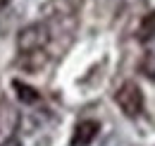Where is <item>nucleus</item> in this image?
<instances>
[{"label":"nucleus","instance_id":"f257e3e1","mask_svg":"<svg viewBox=\"0 0 155 146\" xmlns=\"http://www.w3.org/2000/svg\"><path fill=\"white\" fill-rule=\"evenodd\" d=\"M48 43H50V31H48L45 22H31V24L21 26L17 34V50L19 53L45 50Z\"/></svg>","mask_w":155,"mask_h":146},{"label":"nucleus","instance_id":"f03ea898","mask_svg":"<svg viewBox=\"0 0 155 146\" xmlns=\"http://www.w3.org/2000/svg\"><path fill=\"white\" fill-rule=\"evenodd\" d=\"M115 103L119 106V110L127 115V117H138L143 113V91L136 82H124L119 89L115 91Z\"/></svg>","mask_w":155,"mask_h":146},{"label":"nucleus","instance_id":"7ed1b4c3","mask_svg":"<svg viewBox=\"0 0 155 146\" xmlns=\"http://www.w3.org/2000/svg\"><path fill=\"white\" fill-rule=\"evenodd\" d=\"M19 122H21V115L17 110V106L7 96H0V144L17 137Z\"/></svg>","mask_w":155,"mask_h":146},{"label":"nucleus","instance_id":"20e7f679","mask_svg":"<svg viewBox=\"0 0 155 146\" xmlns=\"http://www.w3.org/2000/svg\"><path fill=\"white\" fill-rule=\"evenodd\" d=\"M98 129H100V125H98L96 120H81L77 127H74L72 146H88L98 137Z\"/></svg>","mask_w":155,"mask_h":146},{"label":"nucleus","instance_id":"39448f33","mask_svg":"<svg viewBox=\"0 0 155 146\" xmlns=\"http://www.w3.org/2000/svg\"><path fill=\"white\" fill-rule=\"evenodd\" d=\"M19 65L21 70H26L29 74H38L45 65H48V53L45 50H34V53H19Z\"/></svg>","mask_w":155,"mask_h":146},{"label":"nucleus","instance_id":"423d86ee","mask_svg":"<svg viewBox=\"0 0 155 146\" xmlns=\"http://www.w3.org/2000/svg\"><path fill=\"white\" fill-rule=\"evenodd\" d=\"M12 86H15V91H17V96H19L21 103H26V106H31V103H36L41 98V93L34 89V86H29V84H24V82H19V79H15L12 82Z\"/></svg>","mask_w":155,"mask_h":146},{"label":"nucleus","instance_id":"0eeeda50","mask_svg":"<svg viewBox=\"0 0 155 146\" xmlns=\"http://www.w3.org/2000/svg\"><path fill=\"white\" fill-rule=\"evenodd\" d=\"M155 36V12L150 15H146V17L141 19V26H138V41H150Z\"/></svg>","mask_w":155,"mask_h":146},{"label":"nucleus","instance_id":"6e6552de","mask_svg":"<svg viewBox=\"0 0 155 146\" xmlns=\"http://www.w3.org/2000/svg\"><path fill=\"white\" fill-rule=\"evenodd\" d=\"M138 70H141L143 77H148L150 82H155V53H146V55H143Z\"/></svg>","mask_w":155,"mask_h":146},{"label":"nucleus","instance_id":"1a4fd4ad","mask_svg":"<svg viewBox=\"0 0 155 146\" xmlns=\"http://www.w3.org/2000/svg\"><path fill=\"white\" fill-rule=\"evenodd\" d=\"M0 146H21V141H19V137H12V139H7V141H2Z\"/></svg>","mask_w":155,"mask_h":146}]
</instances>
